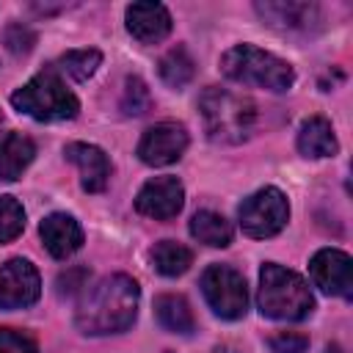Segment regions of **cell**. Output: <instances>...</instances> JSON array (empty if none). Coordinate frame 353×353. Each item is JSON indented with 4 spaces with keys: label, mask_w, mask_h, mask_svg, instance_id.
Listing matches in <instances>:
<instances>
[{
    "label": "cell",
    "mask_w": 353,
    "mask_h": 353,
    "mask_svg": "<svg viewBox=\"0 0 353 353\" xmlns=\"http://www.w3.org/2000/svg\"><path fill=\"white\" fill-rule=\"evenodd\" d=\"M138 301H141V287L135 279L124 273H113L102 279L85 298L80 301L74 312V323L83 334H119L135 323L138 314Z\"/></svg>",
    "instance_id": "1"
},
{
    "label": "cell",
    "mask_w": 353,
    "mask_h": 353,
    "mask_svg": "<svg viewBox=\"0 0 353 353\" xmlns=\"http://www.w3.org/2000/svg\"><path fill=\"white\" fill-rule=\"evenodd\" d=\"M259 312L270 320H303L314 309V298L303 276L276 262H265L259 270Z\"/></svg>",
    "instance_id": "2"
},
{
    "label": "cell",
    "mask_w": 353,
    "mask_h": 353,
    "mask_svg": "<svg viewBox=\"0 0 353 353\" xmlns=\"http://www.w3.org/2000/svg\"><path fill=\"white\" fill-rule=\"evenodd\" d=\"M199 113L207 138L215 143H243L254 132V121H256V110L251 99L218 85L204 88V94L199 97Z\"/></svg>",
    "instance_id": "3"
},
{
    "label": "cell",
    "mask_w": 353,
    "mask_h": 353,
    "mask_svg": "<svg viewBox=\"0 0 353 353\" xmlns=\"http://www.w3.org/2000/svg\"><path fill=\"white\" fill-rule=\"evenodd\" d=\"M11 105L36 121H66L74 119L80 110L77 97L66 88L55 66L41 69L22 88H17L11 94Z\"/></svg>",
    "instance_id": "4"
},
{
    "label": "cell",
    "mask_w": 353,
    "mask_h": 353,
    "mask_svg": "<svg viewBox=\"0 0 353 353\" xmlns=\"http://www.w3.org/2000/svg\"><path fill=\"white\" fill-rule=\"evenodd\" d=\"M221 72L234 83L268 91H287L295 83V72L287 61L254 44H234L232 50H226L221 58Z\"/></svg>",
    "instance_id": "5"
},
{
    "label": "cell",
    "mask_w": 353,
    "mask_h": 353,
    "mask_svg": "<svg viewBox=\"0 0 353 353\" xmlns=\"http://www.w3.org/2000/svg\"><path fill=\"white\" fill-rule=\"evenodd\" d=\"M237 215H240V229L248 237L265 240V237L279 234L287 226L290 204L279 188H262V190L251 193L248 199H243Z\"/></svg>",
    "instance_id": "6"
},
{
    "label": "cell",
    "mask_w": 353,
    "mask_h": 353,
    "mask_svg": "<svg viewBox=\"0 0 353 353\" xmlns=\"http://www.w3.org/2000/svg\"><path fill=\"white\" fill-rule=\"evenodd\" d=\"M201 292L210 309L223 320H240L248 309L245 279L229 265H210L201 276Z\"/></svg>",
    "instance_id": "7"
},
{
    "label": "cell",
    "mask_w": 353,
    "mask_h": 353,
    "mask_svg": "<svg viewBox=\"0 0 353 353\" xmlns=\"http://www.w3.org/2000/svg\"><path fill=\"white\" fill-rule=\"evenodd\" d=\"M188 149V130L176 121L152 124L138 141V157L146 165H171Z\"/></svg>",
    "instance_id": "8"
},
{
    "label": "cell",
    "mask_w": 353,
    "mask_h": 353,
    "mask_svg": "<svg viewBox=\"0 0 353 353\" xmlns=\"http://www.w3.org/2000/svg\"><path fill=\"white\" fill-rule=\"evenodd\" d=\"M41 295L39 270L28 259H8L0 265V309H25Z\"/></svg>",
    "instance_id": "9"
},
{
    "label": "cell",
    "mask_w": 353,
    "mask_h": 353,
    "mask_svg": "<svg viewBox=\"0 0 353 353\" xmlns=\"http://www.w3.org/2000/svg\"><path fill=\"white\" fill-rule=\"evenodd\" d=\"M182 204H185V188L176 176H154L135 196V210L154 221L174 218L182 210Z\"/></svg>",
    "instance_id": "10"
},
{
    "label": "cell",
    "mask_w": 353,
    "mask_h": 353,
    "mask_svg": "<svg viewBox=\"0 0 353 353\" xmlns=\"http://www.w3.org/2000/svg\"><path fill=\"white\" fill-rule=\"evenodd\" d=\"M350 268H353L350 256L339 248H320L309 262V273H312L314 287H320L325 295H339V298L353 295Z\"/></svg>",
    "instance_id": "11"
},
{
    "label": "cell",
    "mask_w": 353,
    "mask_h": 353,
    "mask_svg": "<svg viewBox=\"0 0 353 353\" xmlns=\"http://www.w3.org/2000/svg\"><path fill=\"white\" fill-rule=\"evenodd\" d=\"M127 30L141 44H157L171 33V14L163 3H132L124 11Z\"/></svg>",
    "instance_id": "12"
},
{
    "label": "cell",
    "mask_w": 353,
    "mask_h": 353,
    "mask_svg": "<svg viewBox=\"0 0 353 353\" xmlns=\"http://www.w3.org/2000/svg\"><path fill=\"white\" fill-rule=\"evenodd\" d=\"M66 157L77 165L80 185L85 193H102L110 179V163L108 154L94 143H69Z\"/></svg>",
    "instance_id": "13"
},
{
    "label": "cell",
    "mask_w": 353,
    "mask_h": 353,
    "mask_svg": "<svg viewBox=\"0 0 353 353\" xmlns=\"http://www.w3.org/2000/svg\"><path fill=\"white\" fill-rule=\"evenodd\" d=\"M39 234H41V243L44 248L55 256V259H66L72 256L80 245H83V229L80 223L66 215V212H52L41 221L39 226Z\"/></svg>",
    "instance_id": "14"
},
{
    "label": "cell",
    "mask_w": 353,
    "mask_h": 353,
    "mask_svg": "<svg viewBox=\"0 0 353 353\" xmlns=\"http://www.w3.org/2000/svg\"><path fill=\"white\" fill-rule=\"evenodd\" d=\"M256 14L281 30H309L320 22V8L314 3H256Z\"/></svg>",
    "instance_id": "15"
},
{
    "label": "cell",
    "mask_w": 353,
    "mask_h": 353,
    "mask_svg": "<svg viewBox=\"0 0 353 353\" xmlns=\"http://www.w3.org/2000/svg\"><path fill=\"white\" fill-rule=\"evenodd\" d=\"M36 146L22 132H0V182H14L33 163Z\"/></svg>",
    "instance_id": "16"
},
{
    "label": "cell",
    "mask_w": 353,
    "mask_h": 353,
    "mask_svg": "<svg viewBox=\"0 0 353 353\" xmlns=\"http://www.w3.org/2000/svg\"><path fill=\"white\" fill-rule=\"evenodd\" d=\"M336 149H339V143H336V135H334V127H331L328 119L312 116V119H306L301 124V130H298V152L303 157H312V160L334 157Z\"/></svg>",
    "instance_id": "17"
},
{
    "label": "cell",
    "mask_w": 353,
    "mask_h": 353,
    "mask_svg": "<svg viewBox=\"0 0 353 353\" xmlns=\"http://www.w3.org/2000/svg\"><path fill=\"white\" fill-rule=\"evenodd\" d=\"M154 317L171 334H190L196 328V320H193L188 301L182 295H174V292L154 298Z\"/></svg>",
    "instance_id": "18"
},
{
    "label": "cell",
    "mask_w": 353,
    "mask_h": 353,
    "mask_svg": "<svg viewBox=\"0 0 353 353\" xmlns=\"http://www.w3.org/2000/svg\"><path fill=\"white\" fill-rule=\"evenodd\" d=\"M190 234L210 248H226L232 243V223L221 212L199 210L190 218Z\"/></svg>",
    "instance_id": "19"
},
{
    "label": "cell",
    "mask_w": 353,
    "mask_h": 353,
    "mask_svg": "<svg viewBox=\"0 0 353 353\" xmlns=\"http://www.w3.org/2000/svg\"><path fill=\"white\" fill-rule=\"evenodd\" d=\"M152 265L157 273L174 279V276H182L190 265H193V251L182 243H174V240H160L154 248H152Z\"/></svg>",
    "instance_id": "20"
},
{
    "label": "cell",
    "mask_w": 353,
    "mask_h": 353,
    "mask_svg": "<svg viewBox=\"0 0 353 353\" xmlns=\"http://www.w3.org/2000/svg\"><path fill=\"white\" fill-rule=\"evenodd\" d=\"M193 74H196V63H193V58H190V52L185 47H174V50H168L163 55L160 77L165 80V85L182 88V85H188L193 80Z\"/></svg>",
    "instance_id": "21"
},
{
    "label": "cell",
    "mask_w": 353,
    "mask_h": 353,
    "mask_svg": "<svg viewBox=\"0 0 353 353\" xmlns=\"http://www.w3.org/2000/svg\"><path fill=\"white\" fill-rule=\"evenodd\" d=\"M99 63H102V52L99 50H69V52H63L58 58L55 69L69 74L72 80L83 83V80H88L99 69Z\"/></svg>",
    "instance_id": "22"
},
{
    "label": "cell",
    "mask_w": 353,
    "mask_h": 353,
    "mask_svg": "<svg viewBox=\"0 0 353 353\" xmlns=\"http://www.w3.org/2000/svg\"><path fill=\"white\" fill-rule=\"evenodd\" d=\"M25 229V210L14 196H0V243H11Z\"/></svg>",
    "instance_id": "23"
},
{
    "label": "cell",
    "mask_w": 353,
    "mask_h": 353,
    "mask_svg": "<svg viewBox=\"0 0 353 353\" xmlns=\"http://www.w3.org/2000/svg\"><path fill=\"white\" fill-rule=\"evenodd\" d=\"M152 105V97H149V88L141 77H127L124 83V94H121V110L127 116H143Z\"/></svg>",
    "instance_id": "24"
},
{
    "label": "cell",
    "mask_w": 353,
    "mask_h": 353,
    "mask_svg": "<svg viewBox=\"0 0 353 353\" xmlns=\"http://www.w3.org/2000/svg\"><path fill=\"white\" fill-rule=\"evenodd\" d=\"M0 353H39V345L19 328H0Z\"/></svg>",
    "instance_id": "25"
},
{
    "label": "cell",
    "mask_w": 353,
    "mask_h": 353,
    "mask_svg": "<svg viewBox=\"0 0 353 353\" xmlns=\"http://www.w3.org/2000/svg\"><path fill=\"white\" fill-rule=\"evenodd\" d=\"M270 350L273 353H306L309 347V336L303 334H295V331H279L268 339Z\"/></svg>",
    "instance_id": "26"
},
{
    "label": "cell",
    "mask_w": 353,
    "mask_h": 353,
    "mask_svg": "<svg viewBox=\"0 0 353 353\" xmlns=\"http://www.w3.org/2000/svg\"><path fill=\"white\" fill-rule=\"evenodd\" d=\"M33 41H36V36L22 25H14V28L6 30V44H8L11 52H28L33 47Z\"/></svg>",
    "instance_id": "27"
}]
</instances>
